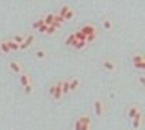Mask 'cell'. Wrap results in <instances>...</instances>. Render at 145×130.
I'll list each match as a JSON object with an SVG mask.
<instances>
[{
	"label": "cell",
	"mask_w": 145,
	"mask_h": 130,
	"mask_svg": "<svg viewBox=\"0 0 145 130\" xmlns=\"http://www.w3.org/2000/svg\"><path fill=\"white\" fill-rule=\"evenodd\" d=\"M44 25H45L44 19H38L37 22H34V23H33V29H34V30H38L41 26H44Z\"/></svg>",
	"instance_id": "obj_19"
},
{
	"label": "cell",
	"mask_w": 145,
	"mask_h": 130,
	"mask_svg": "<svg viewBox=\"0 0 145 130\" xmlns=\"http://www.w3.org/2000/svg\"><path fill=\"white\" fill-rule=\"evenodd\" d=\"M133 65H134V68L141 69V71H144L145 69V61L144 62H137V64H133Z\"/></svg>",
	"instance_id": "obj_29"
},
{
	"label": "cell",
	"mask_w": 145,
	"mask_h": 130,
	"mask_svg": "<svg viewBox=\"0 0 145 130\" xmlns=\"http://www.w3.org/2000/svg\"><path fill=\"white\" fill-rule=\"evenodd\" d=\"M86 45H87L86 42H79V41H76L72 48H75L76 50H80V49H83V48H86Z\"/></svg>",
	"instance_id": "obj_18"
},
{
	"label": "cell",
	"mask_w": 145,
	"mask_h": 130,
	"mask_svg": "<svg viewBox=\"0 0 145 130\" xmlns=\"http://www.w3.org/2000/svg\"><path fill=\"white\" fill-rule=\"evenodd\" d=\"M73 16H75V12H73V11H72V8H71L69 11L65 14V16H64V20H69V19H72Z\"/></svg>",
	"instance_id": "obj_25"
},
{
	"label": "cell",
	"mask_w": 145,
	"mask_h": 130,
	"mask_svg": "<svg viewBox=\"0 0 145 130\" xmlns=\"http://www.w3.org/2000/svg\"><path fill=\"white\" fill-rule=\"evenodd\" d=\"M94 108H95V114H96V117H102V114H103V103H102V100H95L94 103Z\"/></svg>",
	"instance_id": "obj_5"
},
{
	"label": "cell",
	"mask_w": 145,
	"mask_h": 130,
	"mask_svg": "<svg viewBox=\"0 0 145 130\" xmlns=\"http://www.w3.org/2000/svg\"><path fill=\"white\" fill-rule=\"evenodd\" d=\"M103 26H105L106 30H111V29H113V20L108 18H105L103 19Z\"/></svg>",
	"instance_id": "obj_17"
},
{
	"label": "cell",
	"mask_w": 145,
	"mask_h": 130,
	"mask_svg": "<svg viewBox=\"0 0 145 130\" xmlns=\"http://www.w3.org/2000/svg\"><path fill=\"white\" fill-rule=\"evenodd\" d=\"M53 98L56 100H60L63 98V88H61V81H58V83H54V95H53Z\"/></svg>",
	"instance_id": "obj_2"
},
{
	"label": "cell",
	"mask_w": 145,
	"mask_h": 130,
	"mask_svg": "<svg viewBox=\"0 0 145 130\" xmlns=\"http://www.w3.org/2000/svg\"><path fill=\"white\" fill-rule=\"evenodd\" d=\"M49 93H50V96L54 95V84H52V86L49 87Z\"/></svg>",
	"instance_id": "obj_31"
},
{
	"label": "cell",
	"mask_w": 145,
	"mask_h": 130,
	"mask_svg": "<svg viewBox=\"0 0 145 130\" xmlns=\"http://www.w3.org/2000/svg\"><path fill=\"white\" fill-rule=\"evenodd\" d=\"M73 37H75V39L76 41H79V42H86V38H87L80 30L75 31V33H73Z\"/></svg>",
	"instance_id": "obj_8"
},
{
	"label": "cell",
	"mask_w": 145,
	"mask_h": 130,
	"mask_svg": "<svg viewBox=\"0 0 145 130\" xmlns=\"http://www.w3.org/2000/svg\"><path fill=\"white\" fill-rule=\"evenodd\" d=\"M96 37H98V34H91V35H87V38H86V43L94 42L95 39H96Z\"/></svg>",
	"instance_id": "obj_22"
},
{
	"label": "cell",
	"mask_w": 145,
	"mask_h": 130,
	"mask_svg": "<svg viewBox=\"0 0 145 130\" xmlns=\"http://www.w3.org/2000/svg\"><path fill=\"white\" fill-rule=\"evenodd\" d=\"M10 69L14 73H22V65H20V62L16 61V60H12V61H10Z\"/></svg>",
	"instance_id": "obj_3"
},
{
	"label": "cell",
	"mask_w": 145,
	"mask_h": 130,
	"mask_svg": "<svg viewBox=\"0 0 145 130\" xmlns=\"http://www.w3.org/2000/svg\"><path fill=\"white\" fill-rule=\"evenodd\" d=\"M61 88H63V95H67L69 92V80L61 81Z\"/></svg>",
	"instance_id": "obj_12"
},
{
	"label": "cell",
	"mask_w": 145,
	"mask_h": 130,
	"mask_svg": "<svg viewBox=\"0 0 145 130\" xmlns=\"http://www.w3.org/2000/svg\"><path fill=\"white\" fill-rule=\"evenodd\" d=\"M138 111V108H137V107H130V108H129V114H127V115H129V118H130V119H133V117H134V115H136V112Z\"/></svg>",
	"instance_id": "obj_21"
},
{
	"label": "cell",
	"mask_w": 145,
	"mask_h": 130,
	"mask_svg": "<svg viewBox=\"0 0 145 130\" xmlns=\"http://www.w3.org/2000/svg\"><path fill=\"white\" fill-rule=\"evenodd\" d=\"M79 30L82 31L86 37H87V35H91V34H98V33H96V27H95L94 25H91V23H86V25H83Z\"/></svg>",
	"instance_id": "obj_1"
},
{
	"label": "cell",
	"mask_w": 145,
	"mask_h": 130,
	"mask_svg": "<svg viewBox=\"0 0 145 130\" xmlns=\"http://www.w3.org/2000/svg\"><path fill=\"white\" fill-rule=\"evenodd\" d=\"M53 19H54V14H48V15L44 18L45 26H52V23H53Z\"/></svg>",
	"instance_id": "obj_11"
},
{
	"label": "cell",
	"mask_w": 145,
	"mask_h": 130,
	"mask_svg": "<svg viewBox=\"0 0 145 130\" xmlns=\"http://www.w3.org/2000/svg\"><path fill=\"white\" fill-rule=\"evenodd\" d=\"M0 43H1V41H0Z\"/></svg>",
	"instance_id": "obj_34"
},
{
	"label": "cell",
	"mask_w": 145,
	"mask_h": 130,
	"mask_svg": "<svg viewBox=\"0 0 145 130\" xmlns=\"http://www.w3.org/2000/svg\"><path fill=\"white\" fill-rule=\"evenodd\" d=\"M23 92H25L26 95H30V93L33 92V86H31V84H29V86H26L25 88H23Z\"/></svg>",
	"instance_id": "obj_27"
},
{
	"label": "cell",
	"mask_w": 145,
	"mask_h": 130,
	"mask_svg": "<svg viewBox=\"0 0 145 130\" xmlns=\"http://www.w3.org/2000/svg\"><path fill=\"white\" fill-rule=\"evenodd\" d=\"M19 81H20V86L25 88L26 86H29V84H31V81H30V76L27 73H20V79H19Z\"/></svg>",
	"instance_id": "obj_7"
},
{
	"label": "cell",
	"mask_w": 145,
	"mask_h": 130,
	"mask_svg": "<svg viewBox=\"0 0 145 130\" xmlns=\"http://www.w3.org/2000/svg\"><path fill=\"white\" fill-rule=\"evenodd\" d=\"M69 10H71V7L68 6V4H64V6L61 7V8H60V12H58V15H60V16H61V18L64 19V16H65V14L68 12Z\"/></svg>",
	"instance_id": "obj_15"
},
{
	"label": "cell",
	"mask_w": 145,
	"mask_h": 130,
	"mask_svg": "<svg viewBox=\"0 0 145 130\" xmlns=\"http://www.w3.org/2000/svg\"><path fill=\"white\" fill-rule=\"evenodd\" d=\"M75 42H76V39H75V37H73V33L65 38V45H67V46H73Z\"/></svg>",
	"instance_id": "obj_14"
},
{
	"label": "cell",
	"mask_w": 145,
	"mask_h": 130,
	"mask_svg": "<svg viewBox=\"0 0 145 130\" xmlns=\"http://www.w3.org/2000/svg\"><path fill=\"white\" fill-rule=\"evenodd\" d=\"M46 29H48V26H41V27H39V29H38V31H39V33H44V34H45V33H46Z\"/></svg>",
	"instance_id": "obj_30"
},
{
	"label": "cell",
	"mask_w": 145,
	"mask_h": 130,
	"mask_svg": "<svg viewBox=\"0 0 145 130\" xmlns=\"http://www.w3.org/2000/svg\"><path fill=\"white\" fill-rule=\"evenodd\" d=\"M25 38H26V37H23V35H15L12 41H14V42H16L18 45H20V43L25 41Z\"/></svg>",
	"instance_id": "obj_23"
},
{
	"label": "cell",
	"mask_w": 145,
	"mask_h": 130,
	"mask_svg": "<svg viewBox=\"0 0 145 130\" xmlns=\"http://www.w3.org/2000/svg\"><path fill=\"white\" fill-rule=\"evenodd\" d=\"M0 56H1V53H0Z\"/></svg>",
	"instance_id": "obj_33"
},
{
	"label": "cell",
	"mask_w": 145,
	"mask_h": 130,
	"mask_svg": "<svg viewBox=\"0 0 145 130\" xmlns=\"http://www.w3.org/2000/svg\"><path fill=\"white\" fill-rule=\"evenodd\" d=\"M56 27H54V26H48V29H46V33H45V34H49V35H53V34H54V33H56Z\"/></svg>",
	"instance_id": "obj_26"
},
{
	"label": "cell",
	"mask_w": 145,
	"mask_h": 130,
	"mask_svg": "<svg viewBox=\"0 0 145 130\" xmlns=\"http://www.w3.org/2000/svg\"><path fill=\"white\" fill-rule=\"evenodd\" d=\"M102 65H103L105 68L107 69V71H115V69H117V65H115V62H114L113 60H110V58L105 60V61L102 62Z\"/></svg>",
	"instance_id": "obj_6"
},
{
	"label": "cell",
	"mask_w": 145,
	"mask_h": 130,
	"mask_svg": "<svg viewBox=\"0 0 145 130\" xmlns=\"http://www.w3.org/2000/svg\"><path fill=\"white\" fill-rule=\"evenodd\" d=\"M140 83H141V86H144V84H145V77L142 76V74L140 76Z\"/></svg>",
	"instance_id": "obj_32"
},
{
	"label": "cell",
	"mask_w": 145,
	"mask_h": 130,
	"mask_svg": "<svg viewBox=\"0 0 145 130\" xmlns=\"http://www.w3.org/2000/svg\"><path fill=\"white\" fill-rule=\"evenodd\" d=\"M7 46H8V49L10 50H18L19 49V45L16 42H14L12 39H8V41H6Z\"/></svg>",
	"instance_id": "obj_13"
},
{
	"label": "cell",
	"mask_w": 145,
	"mask_h": 130,
	"mask_svg": "<svg viewBox=\"0 0 145 130\" xmlns=\"http://www.w3.org/2000/svg\"><path fill=\"white\" fill-rule=\"evenodd\" d=\"M79 84H80L79 79H72V80L69 81V91H76L77 87H79Z\"/></svg>",
	"instance_id": "obj_10"
},
{
	"label": "cell",
	"mask_w": 145,
	"mask_h": 130,
	"mask_svg": "<svg viewBox=\"0 0 145 130\" xmlns=\"http://www.w3.org/2000/svg\"><path fill=\"white\" fill-rule=\"evenodd\" d=\"M79 123L80 125H91V117H88V115H83V117H80L79 119Z\"/></svg>",
	"instance_id": "obj_9"
},
{
	"label": "cell",
	"mask_w": 145,
	"mask_h": 130,
	"mask_svg": "<svg viewBox=\"0 0 145 130\" xmlns=\"http://www.w3.org/2000/svg\"><path fill=\"white\" fill-rule=\"evenodd\" d=\"M0 50H1V52H4V53H10V52H11V50L8 49V46H7L6 41H4V42H1V43H0Z\"/></svg>",
	"instance_id": "obj_24"
},
{
	"label": "cell",
	"mask_w": 145,
	"mask_h": 130,
	"mask_svg": "<svg viewBox=\"0 0 145 130\" xmlns=\"http://www.w3.org/2000/svg\"><path fill=\"white\" fill-rule=\"evenodd\" d=\"M54 23H58V25H63L64 23V19L60 16V15H54V19H53Z\"/></svg>",
	"instance_id": "obj_28"
},
{
	"label": "cell",
	"mask_w": 145,
	"mask_h": 130,
	"mask_svg": "<svg viewBox=\"0 0 145 130\" xmlns=\"http://www.w3.org/2000/svg\"><path fill=\"white\" fill-rule=\"evenodd\" d=\"M35 56H37V58H39V60H42V58H45L46 57V52H45L44 49H39L35 52Z\"/></svg>",
	"instance_id": "obj_20"
},
{
	"label": "cell",
	"mask_w": 145,
	"mask_h": 130,
	"mask_svg": "<svg viewBox=\"0 0 145 130\" xmlns=\"http://www.w3.org/2000/svg\"><path fill=\"white\" fill-rule=\"evenodd\" d=\"M145 58L142 54H134V56L132 57V62L133 64H137V62H144Z\"/></svg>",
	"instance_id": "obj_16"
},
{
	"label": "cell",
	"mask_w": 145,
	"mask_h": 130,
	"mask_svg": "<svg viewBox=\"0 0 145 130\" xmlns=\"http://www.w3.org/2000/svg\"><path fill=\"white\" fill-rule=\"evenodd\" d=\"M34 42V35L33 34H30V35H27V37L25 38V41L19 45V49H22V50H25V49H27L31 43Z\"/></svg>",
	"instance_id": "obj_4"
}]
</instances>
